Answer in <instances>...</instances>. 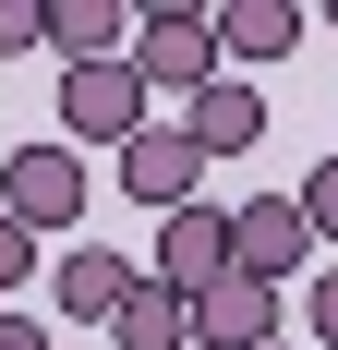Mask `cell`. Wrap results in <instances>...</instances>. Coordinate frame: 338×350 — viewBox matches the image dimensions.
I'll use <instances>...</instances> for the list:
<instances>
[{"mask_svg": "<svg viewBox=\"0 0 338 350\" xmlns=\"http://www.w3.org/2000/svg\"><path fill=\"white\" fill-rule=\"evenodd\" d=\"M133 72L205 97V85L230 72V49H218V0H157V12H133Z\"/></svg>", "mask_w": 338, "mask_h": 350, "instance_id": "1", "label": "cell"}, {"mask_svg": "<svg viewBox=\"0 0 338 350\" xmlns=\"http://www.w3.org/2000/svg\"><path fill=\"white\" fill-rule=\"evenodd\" d=\"M157 85H145L133 61H85V72H61V133L73 145H145L157 133Z\"/></svg>", "mask_w": 338, "mask_h": 350, "instance_id": "2", "label": "cell"}, {"mask_svg": "<svg viewBox=\"0 0 338 350\" xmlns=\"http://www.w3.org/2000/svg\"><path fill=\"white\" fill-rule=\"evenodd\" d=\"M0 217H25L36 242L85 230V157H73V145H12V170H0Z\"/></svg>", "mask_w": 338, "mask_h": 350, "instance_id": "3", "label": "cell"}, {"mask_svg": "<svg viewBox=\"0 0 338 350\" xmlns=\"http://www.w3.org/2000/svg\"><path fill=\"white\" fill-rule=\"evenodd\" d=\"M145 278H157V290H181V302H205L218 278H242V254H230V206H181V217H157Z\"/></svg>", "mask_w": 338, "mask_h": 350, "instance_id": "4", "label": "cell"}, {"mask_svg": "<svg viewBox=\"0 0 338 350\" xmlns=\"http://www.w3.org/2000/svg\"><path fill=\"white\" fill-rule=\"evenodd\" d=\"M230 254H242V278H302L314 266V217H302V193H254V206H230Z\"/></svg>", "mask_w": 338, "mask_h": 350, "instance_id": "5", "label": "cell"}, {"mask_svg": "<svg viewBox=\"0 0 338 350\" xmlns=\"http://www.w3.org/2000/svg\"><path fill=\"white\" fill-rule=\"evenodd\" d=\"M205 170H218V157H205V145L181 133V121H157L145 145H121V193H133V206H157V217L205 206Z\"/></svg>", "mask_w": 338, "mask_h": 350, "instance_id": "6", "label": "cell"}, {"mask_svg": "<svg viewBox=\"0 0 338 350\" xmlns=\"http://www.w3.org/2000/svg\"><path fill=\"white\" fill-rule=\"evenodd\" d=\"M133 290H145V266H133V254H109V242H73L61 266H49V302H61L73 326H121Z\"/></svg>", "mask_w": 338, "mask_h": 350, "instance_id": "7", "label": "cell"}, {"mask_svg": "<svg viewBox=\"0 0 338 350\" xmlns=\"http://www.w3.org/2000/svg\"><path fill=\"white\" fill-rule=\"evenodd\" d=\"M181 133H194L205 157H254V145H266V97H254V72H218L205 97H181Z\"/></svg>", "mask_w": 338, "mask_h": 350, "instance_id": "8", "label": "cell"}, {"mask_svg": "<svg viewBox=\"0 0 338 350\" xmlns=\"http://www.w3.org/2000/svg\"><path fill=\"white\" fill-rule=\"evenodd\" d=\"M194 350H278V290L266 278H218L194 302Z\"/></svg>", "mask_w": 338, "mask_h": 350, "instance_id": "9", "label": "cell"}, {"mask_svg": "<svg viewBox=\"0 0 338 350\" xmlns=\"http://www.w3.org/2000/svg\"><path fill=\"white\" fill-rule=\"evenodd\" d=\"M49 49H61V72L133 61V12H121V0H49Z\"/></svg>", "mask_w": 338, "mask_h": 350, "instance_id": "10", "label": "cell"}, {"mask_svg": "<svg viewBox=\"0 0 338 350\" xmlns=\"http://www.w3.org/2000/svg\"><path fill=\"white\" fill-rule=\"evenodd\" d=\"M302 0H218V49L230 61H278V49H302Z\"/></svg>", "mask_w": 338, "mask_h": 350, "instance_id": "11", "label": "cell"}, {"mask_svg": "<svg viewBox=\"0 0 338 350\" xmlns=\"http://www.w3.org/2000/svg\"><path fill=\"white\" fill-rule=\"evenodd\" d=\"M109 338H121V350H194V302L145 278L133 302H121V326H109Z\"/></svg>", "mask_w": 338, "mask_h": 350, "instance_id": "12", "label": "cell"}, {"mask_svg": "<svg viewBox=\"0 0 338 350\" xmlns=\"http://www.w3.org/2000/svg\"><path fill=\"white\" fill-rule=\"evenodd\" d=\"M36 266H61V254L36 242L25 217H0V290H25V278H36Z\"/></svg>", "mask_w": 338, "mask_h": 350, "instance_id": "13", "label": "cell"}, {"mask_svg": "<svg viewBox=\"0 0 338 350\" xmlns=\"http://www.w3.org/2000/svg\"><path fill=\"white\" fill-rule=\"evenodd\" d=\"M302 338L338 350V266H314V278H302Z\"/></svg>", "mask_w": 338, "mask_h": 350, "instance_id": "14", "label": "cell"}, {"mask_svg": "<svg viewBox=\"0 0 338 350\" xmlns=\"http://www.w3.org/2000/svg\"><path fill=\"white\" fill-rule=\"evenodd\" d=\"M0 49H49V0H0Z\"/></svg>", "mask_w": 338, "mask_h": 350, "instance_id": "15", "label": "cell"}, {"mask_svg": "<svg viewBox=\"0 0 338 350\" xmlns=\"http://www.w3.org/2000/svg\"><path fill=\"white\" fill-rule=\"evenodd\" d=\"M302 217H314V242H338V157L302 181Z\"/></svg>", "mask_w": 338, "mask_h": 350, "instance_id": "16", "label": "cell"}, {"mask_svg": "<svg viewBox=\"0 0 338 350\" xmlns=\"http://www.w3.org/2000/svg\"><path fill=\"white\" fill-rule=\"evenodd\" d=\"M0 350H49V326H36V314H0Z\"/></svg>", "mask_w": 338, "mask_h": 350, "instance_id": "17", "label": "cell"}, {"mask_svg": "<svg viewBox=\"0 0 338 350\" xmlns=\"http://www.w3.org/2000/svg\"><path fill=\"white\" fill-rule=\"evenodd\" d=\"M278 350H302V338H278Z\"/></svg>", "mask_w": 338, "mask_h": 350, "instance_id": "18", "label": "cell"}]
</instances>
